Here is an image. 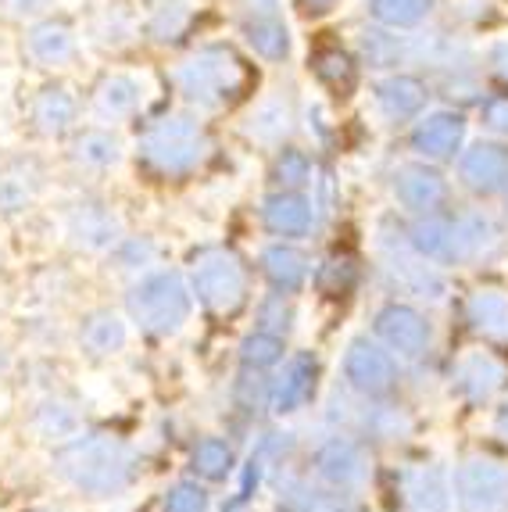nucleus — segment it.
Masks as SVG:
<instances>
[{"label":"nucleus","instance_id":"e433bc0d","mask_svg":"<svg viewBox=\"0 0 508 512\" xmlns=\"http://www.w3.org/2000/svg\"><path fill=\"white\" fill-rule=\"evenodd\" d=\"M312 158H308L301 147H276V158H272V169H269V180L276 183V190H305L312 183Z\"/></svg>","mask_w":508,"mask_h":512},{"label":"nucleus","instance_id":"473e14b6","mask_svg":"<svg viewBox=\"0 0 508 512\" xmlns=\"http://www.w3.org/2000/svg\"><path fill=\"white\" fill-rule=\"evenodd\" d=\"M437 11V0H369V18L383 29H419Z\"/></svg>","mask_w":508,"mask_h":512},{"label":"nucleus","instance_id":"5fc2aeb1","mask_svg":"<svg viewBox=\"0 0 508 512\" xmlns=\"http://www.w3.org/2000/svg\"><path fill=\"white\" fill-rule=\"evenodd\" d=\"M43 512H51V509H43Z\"/></svg>","mask_w":508,"mask_h":512},{"label":"nucleus","instance_id":"09e8293b","mask_svg":"<svg viewBox=\"0 0 508 512\" xmlns=\"http://www.w3.org/2000/svg\"><path fill=\"white\" fill-rule=\"evenodd\" d=\"M294 8L305 18H326L340 8V0H294Z\"/></svg>","mask_w":508,"mask_h":512},{"label":"nucleus","instance_id":"a18cd8bd","mask_svg":"<svg viewBox=\"0 0 508 512\" xmlns=\"http://www.w3.org/2000/svg\"><path fill=\"white\" fill-rule=\"evenodd\" d=\"M480 122L483 129L498 140H508V90L501 94H491L480 101Z\"/></svg>","mask_w":508,"mask_h":512},{"label":"nucleus","instance_id":"6ab92c4d","mask_svg":"<svg viewBox=\"0 0 508 512\" xmlns=\"http://www.w3.org/2000/svg\"><path fill=\"white\" fill-rule=\"evenodd\" d=\"M315 473H319L333 491H344V495H348V491L365 484V477H369V459H365L362 444L337 434L315 452Z\"/></svg>","mask_w":508,"mask_h":512},{"label":"nucleus","instance_id":"a19ab883","mask_svg":"<svg viewBox=\"0 0 508 512\" xmlns=\"http://www.w3.org/2000/svg\"><path fill=\"white\" fill-rule=\"evenodd\" d=\"M240 359H244V366L254 369V373L276 366V362L283 359V337H276V333H269V330L251 333L244 341V348H240Z\"/></svg>","mask_w":508,"mask_h":512},{"label":"nucleus","instance_id":"412c9836","mask_svg":"<svg viewBox=\"0 0 508 512\" xmlns=\"http://www.w3.org/2000/svg\"><path fill=\"white\" fill-rule=\"evenodd\" d=\"M297 111H294V97L290 90H272L269 97L254 104L251 115L244 119V137L258 147H283L294 133Z\"/></svg>","mask_w":508,"mask_h":512},{"label":"nucleus","instance_id":"0eeeda50","mask_svg":"<svg viewBox=\"0 0 508 512\" xmlns=\"http://www.w3.org/2000/svg\"><path fill=\"white\" fill-rule=\"evenodd\" d=\"M380 251H383V269H387L394 291L419 301H444L448 283H444V276L437 273V265L430 258H423L412 248L408 233H394V237L383 233Z\"/></svg>","mask_w":508,"mask_h":512},{"label":"nucleus","instance_id":"ddd939ff","mask_svg":"<svg viewBox=\"0 0 508 512\" xmlns=\"http://www.w3.org/2000/svg\"><path fill=\"white\" fill-rule=\"evenodd\" d=\"M147 104V83L136 72H104L90 90V111L104 126L129 122Z\"/></svg>","mask_w":508,"mask_h":512},{"label":"nucleus","instance_id":"2f4dec72","mask_svg":"<svg viewBox=\"0 0 508 512\" xmlns=\"http://www.w3.org/2000/svg\"><path fill=\"white\" fill-rule=\"evenodd\" d=\"M194 26V11H190L187 0H158L151 8V15L144 18V36L151 43H179Z\"/></svg>","mask_w":508,"mask_h":512},{"label":"nucleus","instance_id":"c85d7f7f","mask_svg":"<svg viewBox=\"0 0 508 512\" xmlns=\"http://www.w3.org/2000/svg\"><path fill=\"white\" fill-rule=\"evenodd\" d=\"M265 280L272 283V291L280 294H297L308 283V258L294 248V244H269L258 258Z\"/></svg>","mask_w":508,"mask_h":512},{"label":"nucleus","instance_id":"7ed1b4c3","mask_svg":"<svg viewBox=\"0 0 508 512\" xmlns=\"http://www.w3.org/2000/svg\"><path fill=\"white\" fill-rule=\"evenodd\" d=\"M408 240L433 265H469L501 248V226L487 212H433L415 215Z\"/></svg>","mask_w":508,"mask_h":512},{"label":"nucleus","instance_id":"79ce46f5","mask_svg":"<svg viewBox=\"0 0 508 512\" xmlns=\"http://www.w3.org/2000/svg\"><path fill=\"white\" fill-rule=\"evenodd\" d=\"M111 251H115V262H119L122 273H147L158 258V244L147 237H122Z\"/></svg>","mask_w":508,"mask_h":512},{"label":"nucleus","instance_id":"f257e3e1","mask_svg":"<svg viewBox=\"0 0 508 512\" xmlns=\"http://www.w3.org/2000/svg\"><path fill=\"white\" fill-rule=\"evenodd\" d=\"M172 83L190 108L215 115L247 101L258 83V72L233 43H201L172 69Z\"/></svg>","mask_w":508,"mask_h":512},{"label":"nucleus","instance_id":"4468645a","mask_svg":"<svg viewBox=\"0 0 508 512\" xmlns=\"http://www.w3.org/2000/svg\"><path fill=\"white\" fill-rule=\"evenodd\" d=\"M426 101H430V86L412 72H390V76L376 79L373 86V108L387 126L415 122L423 115Z\"/></svg>","mask_w":508,"mask_h":512},{"label":"nucleus","instance_id":"8fccbe9b","mask_svg":"<svg viewBox=\"0 0 508 512\" xmlns=\"http://www.w3.org/2000/svg\"><path fill=\"white\" fill-rule=\"evenodd\" d=\"M247 15H280V0H247Z\"/></svg>","mask_w":508,"mask_h":512},{"label":"nucleus","instance_id":"864d4df0","mask_svg":"<svg viewBox=\"0 0 508 512\" xmlns=\"http://www.w3.org/2000/svg\"><path fill=\"white\" fill-rule=\"evenodd\" d=\"M505 201H508V190H505Z\"/></svg>","mask_w":508,"mask_h":512},{"label":"nucleus","instance_id":"4c0bfd02","mask_svg":"<svg viewBox=\"0 0 508 512\" xmlns=\"http://www.w3.org/2000/svg\"><path fill=\"white\" fill-rule=\"evenodd\" d=\"M36 430H40L47 441H72L79 430V412L72 409L68 402H58V398H51V402H43L40 409H36L33 416Z\"/></svg>","mask_w":508,"mask_h":512},{"label":"nucleus","instance_id":"dca6fc26","mask_svg":"<svg viewBox=\"0 0 508 512\" xmlns=\"http://www.w3.org/2000/svg\"><path fill=\"white\" fill-rule=\"evenodd\" d=\"M79 119V97L68 83H43L29 101V126L36 137L43 140H61L76 129Z\"/></svg>","mask_w":508,"mask_h":512},{"label":"nucleus","instance_id":"37998d69","mask_svg":"<svg viewBox=\"0 0 508 512\" xmlns=\"http://www.w3.org/2000/svg\"><path fill=\"white\" fill-rule=\"evenodd\" d=\"M290 326H294V301H290V294H269V298L258 305V330H269L276 333V337H283V333H290Z\"/></svg>","mask_w":508,"mask_h":512},{"label":"nucleus","instance_id":"20e7f679","mask_svg":"<svg viewBox=\"0 0 508 512\" xmlns=\"http://www.w3.org/2000/svg\"><path fill=\"white\" fill-rule=\"evenodd\" d=\"M58 473L86 495H119L136 477V455L119 437H72L58 455Z\"/></svg>","mask_w":508,"mask_h":512},{"label":"nucleus","instance_id":"c9c22d12","mask_svg":"<svg viewBox=\"0 0 508 512\" xmlns=\"http://www.w3.org/2000/svg\"><path fill=\"white\" fill-rule=\"evenodd\" d=\"M86 33H90V40H94L97 47H122V43H129L136 36V18H133V11L122 8V4H104V8L90 18Z\"/></svg>","mask_w":508,"mask_h":512},{"label":"nucleus","instance_id":"ea45409f","mask_svg":"<svg viewBox=\"0 0 508 512\" xmlns=\"http://www.w3.org/2000/svg\"><path fill=\"white\" fill-rule=\"evenodd\" d=\"M194 470L204 480H222L233 473V448L222 437H208L194 448Z\"/></svg>","mask_w":508,"mask_h":512},{"label":"nucleus","instance_id":"1a4fd4ad","mask_svg":"<svg viewBox=\"0 0 508 512\" xmlns=\"http://www.w3.org/2000/svg\"><path fill=\"white\" fill-rule=\"evenodd\" d=\"M390 190H394V201H398L405 212L412 215H433V212H444L448 205V180H444V172L437 169L433 162H423V158H415V162H405L394 169L390 176Z\"/></svg>","mask_w":508,"mask_h":512},{"label":"nucleus","instance_id":"2eb2a0df","mask_svg":"<svg viewBox=\"0 0 508 512\" xmlns=\"http://www.w3.org/2000/svg\"><path fill=\"white\" fill-rule=\"evenodd\" d=\"M376 337L401 359H419L430 351L433 330L423 312H415L412 305H387L376 312Z\"/></svg>","mask_w":508,"mask_h":512},{"label":"nucleus","instance_id":"a211bd4d","mask_svg":"<svg viewBox=\"0 0 508 512\" xmlns=\"http://www.w3.org/2000/svg\"><path fill=\"white\" fill-rule=\"evenodd\" d=\"M398 491L405 512H451V502H455V487L437 462L405 466L398 477Z\"/></svg>","mask_w":508,"mask_h":512},{"label":"nucleus","instance_id":"3c124183","mask_svg":"<svg viewBox=\"0 0 508 512\" xmlns=\"http://www.w3.org/2000/svg\"><path fill=\"white\" fill-rule=\"evenodd\" d=\"M498 430L508 437V405H505V409H501V416H498Z\"/></svg>","mask_w":508,"mask_h":512},{"label":"nucleus","instance_id":"f03ea898","mask_svg":"<svg viewBox=\"0 0 508 512\" xmlns=\"http://www.w3.org/2000/svg\"><path fill=\"white\" fill-rule=\"evenodd\" d=\"M215 154L212 129L197 115H161L144 122L136 137V169L158 183L190 180Z\"/></svg>","mask_w":508,"mask_h":512},{"label":"nucleus","instance_id":"393cba45","mask_svg":"<svg viewBox=\"0 0 508 512\" xmlns=\"http://www.w3.org/2000/svg\"><path fill=\"white\" fill-rule=\"evenodd\" d=\"M501 380H505V366L494 359L491 351H469V355H462L458 366L451 369V384H455V391L462 394L466 402L491 398L501 387Z\"/></svg>","mask_w":508,"mask_h":512},{"label":"nucleus","instance_id":"9d476101","mask_svg":"<svg viewBox=\"0 0 508 512\" xmlns=\"http://www.w3.org/2000/svg\"><path fill=\"white\" fill-rule=\"evenodd\" d=\"M22 51H26V58L33 61L36 69H47V72L72 69L79 58V33L72 26V18H61V15L36 18L33 26L26 29V36H22Z\"/></svg>","mask_w":508,"mask_h":512},{"label":"nucleus","instance_id":"7c9ffc66","mask_svg":"<svg viewBox=\"0 0 508 512\" xmlns=\"http://www.w3.org/2000/svg\"><path fill=\"white\" fill-rule=\"evenodd\" d=\"M358 54L369 69L398 72V65H412V36H398V29H365L358 36Z\"/></svg>","mask_w":508,"mask_h":512},{"label":"nucleus","instance_id":"aec40b11","mask_svg":"<svg viewBox=\"0 0 508 512\" xmlns=\"http://www.w3.org/2000/svg\"><path fill=\"white\" fill-rule=\"evenodd\" d=\"M65 233L79 251H108L122 240V222L104 201H79L68 212Z\"/></svg>","mask_w":508,"mask_h":512},{"label":"nucleus","instance_id":"a878e982","mask_svg":"<svg viewBox=\"0 0 508 512\" xmlns=\"http://www.w3.org/2000/svg\"><path fill=\"white\" fill-rule=\"evenodd\" d=\"M308 69H312L315 83L322 90H330L337 101H348L358 90V61L351 58L344 47L330 43V47H315L312 58H308Z\"/></svg>","mask_w":508,"mask_h":512},{"label":"nucleus","instance_id":"9b49d317","mask_svg":"<svg viewBox=\"0 0 508 512\" xmlns=\"http://www.w3.org/2000/svg\"><path fill=\"white\" fill-rule=\"evenodd\" d=\"M455 502L462 512H505L508 473L491 459H469L455 473Z\"/></svg>","mask_w":508,"mask_h":512},{"label":"nucleus","instance_id":"f3484780","mask_svg":"<svg viewBox=\"0 0 508 512\" xmlns=\"http://www.w3.org/2000/svg\"><path fill=\"white\" fill-rule=\"evenodd\" d=\"M344 376H348V384L362 394L390 391L394 380H398L394 351L369 341V337H358V341L348 344V355H344Z\"/></svg>","mask_w":508,"mask_h":512},{"label":"nucleus","instance_id":"5701e85b","mask_svg":"<svg viewBox=\"0 0 508 512\" xmlns=\"http://www.w3.org/2000/svg\"><path fill=\"white\" fill-rule=\"evenodd\" d=\"M43 187V169L29 154H15L0 162V219H15L36 201Z\"/></svg>","mask_w":508,"mask_h":512},{"label":"nucleus","instance_id":"72a5a7b5","mask_svg":"<svg viewBox=\"0 0 508 512\" xmlns=\"http://www.w3.org/2000/svg\"><path fill=\"white\" fill-rule=\"evenodd\" d=\"M344 409H348L344 416H348L351 427L362 430V434L383 437V441H394L412 427V419L401 409H390V405H344Z\"/></svg>","mask_w":508,"mask_h":512},{"label":"nucleus","instance_id":"4be33fe9","mask_svg":"<svg viewBox=\"0 0 508 512\" xmlns=\"http://www.w3.org/2000/svg\"><path fill=\"white\" fill-rule=\"evenodd\" d=\"M315 201L301 190H272L262 201V222L272 237L301 240L315 230Z\"/></svg>","mask_w":508,"mask_h":512},{"label":"nucleus","instance_id":"bb28decb","mask_svg":"<svg viewBox=\"0 0 508 512\" xmlns=\"http://www.w3.org/2000/svg\"><path fill=\"white\" fill-rule=\"evenodd\" d=\"M315 376H319V362L315 355H294L276 376V384L269 387V402L276 412H294L312 398Z\"/></svg>","mask_w":508,"mask_h":512},{"label":"nucleus","instance_id":"603ef678","mask_svg":"<svg viewBox=\"0 0 508 512\" xmlns=\"http://www.w3.org/2000/svg\"><path fill=\"white\" fill-rule=\"evenodd\" d=\"M4 369H8V351L0 348V376H4Z\"/></svg>","mask_w":508,"mask_h":512},{"label":"nucleus","instance_id":"423d86ee","mask_svg":"<svg viewBox=\"0 0 508 512\" xmlns=\"http://www.w3.org/2000/svg\"><path fill=\"white\" fill-rule=\"evenodd\" d=\"M190 287L176 269H154V273L140 276L129 291V316L144 333L154 337H169V333L183 330L190 319Z\"/></svg>","mask_w":508,"mask_h":512},{"label":"nucleus","instance_id":"b1692460","mask_svg":"<svg viewBox=\"0 0 508 512\" xmlns=\"http://www.w3.org/2000/svg\"><path fill=\"white\" fill-rule=\"evenodd\" d=\"M68 162L83 172H108L122 162V140L111 126H86L68 144Z\"/></svg>","mask_w":508,"mask_h":512},{"label":"nucleus","instance_id":"de8ad7c7","mask_svg":"<svg viewBox=\"0 0 508 512\" xmlns=\"http://www.w3.org/2000/svg\"><path fill=\"white\" fill-rule=\"evenodd\" d=\"M487 72L508 90V36H501V40H494L487 47Z\"/></svg>","mask_w":508,"mask_h":512},{"label":"nucleus","instance_id":"6e6552de","mask_svg":"<svg viewBox=\"0 0 508 512\" xmlns=\"http://www.w3.org/2000/svg\"><path fill=\"white\" fill-rule=\"evenodd\" d=\"M462 144H466V115L455 108L426 111L412 122V133H408V147L415 158L433 165L455 162Z\"/></svg>","mask_w":508,"mask_h":512},{"label":"nucleus","instance_id":"cd10ccee","mask_svg":"<svg viewBox=\"0 0 508 512\" xmlns=\"http://www.w3.org/2000/svg\"><path fill=\"white\" fill-rule=\"evenodd\" d=\"M240 33L251 54H258L269 65H283L290 58V29L280 15H247Z\"/></svg>","mask_w":508,"mask_h":512},{"label":"nucleus","instance_id":"c756f323","mask_svg":"<svg viewBox=\"0 0 508 512\" xmlns=\"http://www.w3.org/2000/svg\"><path fill=\"white\" fill-rule=\"evenodd\" d=\"M466 319L480 337L508 341V291H501V287H476L466 301Z\"/></svg>","mask_w":508,"mask_h":512},{"label":"nucleus","instance_id":"f704fd0d","mask_svg":"<svg viewBox=\"0 0 508 512\" xmlns=\"http://www.w3.org/2000/svg\"><path fill=\"white\" fill-rule=\"evenodd\" d=\"M126 337H129L126 323L115 312H108V308L90 312L83 319V326H79V341H83V348L90 355H115L126 344Z\"/></svg>","mask_w":508,"mask_h":512},{"label":"nucleus","instance_id":"f8f14e48","mask_svg":"<svg viewBox=\"0 0 508 512\" xmlns=\"http://www.w3.org/2000/svg\"><path fill=\"white\" fill-rule=\"evenodd\" d=\"M458 183L476 197L508 190V140H476L458 151Z\"/></svg>","mask_w":508,"mask_h":512},{"label":"nucleus","instance_id":"39448f33","mask_svg":"<svg viewBox=\"0 0 508 512\" xmlns=\"http://www.w3.org/2000/svg\"><path fill=\"white\" fill-rule=\"evenodd\" d=\"M190 291L212 316H233L247 301V265L226 244H204L190 255Z\"/></svg>","mask_w":508,"mask_h":512},{"label":"nucleus","instance_id":"c03bdc74","mask_svg":"<svg viewBox=\"0 0 508 512\" xmlns=\"http://www.w3.org/2000/svg\"><path fill=\"white\" fill-rule=\"evenodd\" d=\"M165 512H208V491L194 480H179L165 491Z\"/></svg>","mask_w":508,"mask_h":512},{"label":"nucleus","instance_id":"58836bf2","mask_svg":"<svg viewBox=\"0 0 508 512\" xmlns=\"http://www.w3.org/2000/svg\"><path fill=\"white\" fill-rule=\"evenodd\" d=\"M358 283V262L351 255H333L315 269V287L322 294H348Z\"/></svg>","mask_w":508,"mask_h":512},{"label":"nucleus","instance_id":"49530a36","mask_svg":"<svg viewBox=\"0 0 508 512\" xmlns=\"http://www.w3.org/2000/svg\"><path fill=\"white\" fill-rule=\"evenodd\" d=\"M58 0H0V15L11 22H36V18L51 15Z\"/></svg>","mask_w":508,"mask_h":512}]
</instances>
